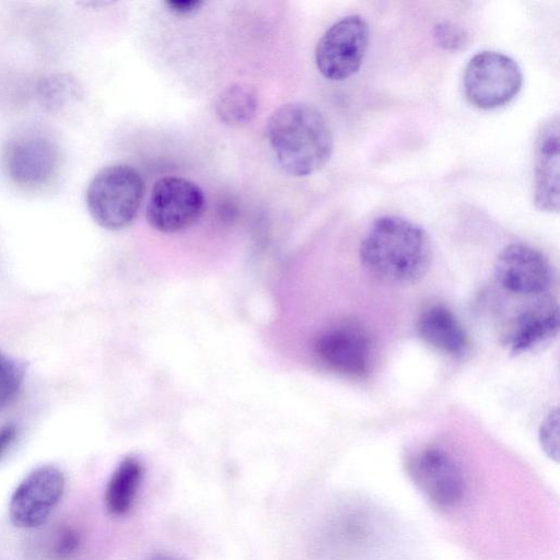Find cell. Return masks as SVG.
<instances>
[{
    "instance_id": "1",
    "label": "cell",
    "mask_w": 560,
    "mask_h": 560,
    "mask_svg": "<svg viewBox=\"0 0 560 560\" xmlns=\"http://www.w3.org/2000/svg\"><path fill=\"white\" fill-rule=\"evenodd\" d=\"M364 269L389 284H410L420 280L432 260V244L425 230L398 215L374 220L359 249Z\"/></svg>"
},
{
    "instance_id": "2",
    "label": "cell",
    "mask_w": 560,
    "mask_h": 560,
    "mask_svg": "<svg viewBox=\"0 0 560 560\" xmlns=\"http://www.w3.org/2000/svg\"><path fill=\"white\" fill-rule=\"evenodd\" d=\"M266 132L279 165L290 175L308 176L331 156L334 139L329 124L308 104L280 106L270 116Z\"/></svg>"
},
{
    "instance_id": "3",
    "label": "cell",
    "mask_w": 560,
    "mask_h": 560,
    "mask_svg": "<svg viewBox=\"0 0 560 560\" xmlns=\"http://www.w3.org/2000/svg\"><path fill=\"white\" fill-rule=\"evenodd\" d=\"M144 183L137 170L114 164L100 170L86 189L91 217L102 228L118 231L129 226L142 203Z\"/></svg>"
},
{
    "instance_id": "4",
    "label": "cell",
    "mask_w": 560,
    "mask_h": 560,
    "mask_svg": "<svg viewBox=\"0 0 560 560\" xmlns=\"http://www.w3.org/2000/svg\"><path fill=\"white\" fill-rule=\"evenodd\" d=\"M523 74L518 63L502 52L483 50L466 65L463 86L467 101L489 110L509 104L520 93Z\"/></svg>"
},
{
    "instance_id": "5",
    "label": "cell",
    "mask_w": 560,
    "mask_h": 560,
    "mask_svg": "<svg viewBox=\"0 0 560 560\" xmlns=\"http://www.w3.org/2000/svg\"><path fill=\"white\" fill-rule=\"evenodd\" d=\"M369 37V24L361 15H348L334 23L315 48L318 71L332 81L355 74L365 56Z\"/></svg>"
},
{
    "instance_id": "6",
    "label": "cell",
    "mask_w": 560,
    "mask_h": 560,
    "mask_svg": "<svg viewBox=\"0 0 560 560\" xmlns=\"http://www.w3.org/2000/svg\"><path fill=\"white\" fill-rule=\"evenodd\" d=\"M205 208V196L195 183L177 176L159 179L147 206V221L162 233H177L194 225Z\"/></svg>"
},
{
    "instance_id": "7",
    "label": "cell",
    "mask_w": 560,
    "mask_h": 560,
    "mask_svg": "<svg viewBox=\"0 0 560 560\" xmlns=\"http://www.w3.org/2000/svg\"><path fill=\"white\" fill-rule=\"evenodd\" d=\"M63 472L52 465H43L27 474L14 489L9 514L21 528L42 525L59 503L65 491Z\"/></svg>"
},
{
    "instance_id": "8",
    "label": "cell",
    "mask_w": 560,
    "mask_h": 560,
    "mask_svg": "<svg viewBox=\"0 0 560 560\" xmlns=\"http://www.w3.org/2000/svg\"><path fill=\"white\" fill-rule=\"evenodd\" d=\"M408 469L413 483L435 505L453 508L463 500L466 489L464 472L446 451L423 448L412 455Z\"/></svg>"
},
{
    "instance_id": "9",
    "label": "cell",
    "mask_w": 560,
    "mask_h": 560,
    "mask_svg": "<svg viewBox=\"0 0 560 560\" xmlns=\"http://www.w3.org/2000/svg\"><path fill=\"white\" fill-rule=\"evenodd\" d=\"M314 350L326 366L347 376L365 375L372 363L371 338L354 322H341L325 328L316 337Z\"/></svg>"
},
{
    "instance_id": "10",
    "label": "cell",
    "mask_w": 560,
    "mask_h": 560,
    "mask_svg": "<svg viewBox=\"0 0 560 560\" xmlns=\"http://www.w3.org/2000/svg\"><path fill=\"white\" fill-rule=\"evenodd\" d=\"M494 277L500 287L511 293L534 295L550 287L552 268L538 249L527 244L513 243L499 254Z\"/></svg>"
},
{
    "instance_id": "11",
    "label": "cell",
    "mask_w": 560,
    "mask_h": 560,
    "mask_svg": "<svg viewBox=\"0 0 560 560\" xmlns=\"http://www.w3.org/2000/svg\"><path fill=\"white\" fill-rule=\"evenodd\" d=\"M4 168L16 184L38 187L47 184L58 167V151L54 142L38 133H25L12 139L3 154Z\"/></svg>"
},
{
    "instance_id": "12",
    "label": "cell",
    "mask_w": 560,
    "mask_h": 560,
    "mask_svg": "<svg viewBox=\"0 0 560 560\" xmlns=\"http://www.w3.org/2000/svg\"><path fill=\"white\" fill-rule=\"evenodd\" d=\"M559 118H549L536 138L534 203L545 212L559 211Z\"/></svg>"
},
{
    "instance_id": "13",
    "label": "cell",
    "mask_w": 560,
    "mask_h": 560,
    "mask_svg": "<svg viewBox=\"0 0 560 560\" xmlns=\"http://www.w3.org/2000/svg\"><path fill=\"white\" fill-rule=\"evenodd\" d=\"M558 330V306L541 304L526 310L515 318L508 343L513 354L526 353L548 343Z\"/></svg>"
},
{
    "instance_id": "14",
    "label": "cell",
    "mask_w": 560,
    "mask_h": 560,
    "mask_svg": "<svg viewBox=\"0 0 560 560\" xmlns=\"http://www.w3.org/2000/svg\"><path fill=\"white\" fill-rule=\"evenodd\" d=\"M417 331L434 349L457 357L466 352L467 335L455 315L443 305H432L418 317Z\"/></svg>"
},
{
    "instance_id": "15",
    "label": "cell",
    "mask_w": 560,
    "mask_h": 560,
    "mask_svg": "<svg viewBox=\"0 0 560 560\" xmlns=\"http://www.w3.org/2000/svg\"><path fill=\"white\" fill-rule=\"evenodd\" d=\"M143 478V465L135 456L121 459L112 472L104 494L107 511L121 516L132 508Z\"/></svg>"
},
{
    "instance_id": "16",
    "label": "cell",
    "mask_w": 560,
    "mask_h": 560,
    "mask_svg": "<svg viewBox=\"0 0 560 560\" xmlns=\"http://www.w3.org/2000/svg\"><path fill=\"white\" fill-rule=\"evenodd\" d=\"M256 109L255 92L249 86L241 84L224 89L215 103L217 116L223 124L231 127L248 124L255 116Z\"/></svg>"
},
{
    "instance_id": "17",
    "label": "cell",
    "mask_w": 560,
    "mask_h": 560,
    "mask_svg": "<svg viewBox=\"0 0 560 560\" xmlns=\"http://www.w3.org/2000/svg\"><path fill=\"white\" fill-rule=\"evenodd\" d=\"M25 364L0 352V412L18 395L25 376Z\"/></svg>"
},
{
    "instance_id": "18",
    "label": "cell",
    "mask_w": 560,
    "mask_h": 560,
    "mask_svg": "<svg viewBox=\"0 0 560 560\" xmlns=\"http://www.w3.org/2000/svg\"><path fill=\"white\" fill-rule=\"evenodd\" d=\"M539 444L545 454L559 459V411L555 409L542 421L538 432Z\"/></svg>"
},
{
    "instance_id": "19",
    "label": "cell",
    "mask_w": 560,
    "mask_h": 560,
    "mask_svg": "<svg viewBox=\"0 0 560 560\" xmlns=\"http://www.w3.org/2000/svg\"><path fill=\"white\" fill-rule=\"evenodd\" d=\"M39 90L45 103L49 106H58L73 94L74 85L70 78L60 75L47 79Z\"/></svg>"
},
{
    "instance_id": "20",
    "label": "cell",
    "mask_w": 560,
    "mask_h": 560,
    "mask_svg": "<svg viewBox=\"0 0 560 560\" xmlns=\"http://www.w3.org/2000/svg\"><path fill=\"white\" fill-rule=\"evenodd\" d=\"M434 38L438 45L446 50H458L467 43L465 31L450 22H441L435 25Z\"/></svg>"
},
{
    "instance_id": "21",
    "label": "cell",
    "mask_w": 560,
    "mask_h": 560,
    "mask_svg": "<svg viewBox=\"0 0 560 560\" xmlns=\"http://www.w3.org/2000/svg\"><path fill=\"white\" fill-rule=\"evenodd\" d=\"M203 4L200 0H167L164 5L174 14L187 15L196 12Z\"/></svg>"
},
{
    "instance_id": "22",
    "label": "cell",
    "mask_w": 560,
    "mask_h": 560,
    "mask_svg": "<svg viewBox=\"0 0 560 560\" xmlns=\"http://www.w3.org/2000/svg\"><path fill=\"white\" fill-rule=\"evenodd\" d=\"M18 436V429L14 424H5L0 428V458L13 445Z\"/></svg>"
},
{
    "instance_id": "23",
    "label": "cell",
    "mask_w": 560,
    "mask_h": 560,
    "mask_svg": "<svg viewBox=\"0 0 560 560\" xmlns=\"http://www.w3.org/2000/svg\"><path fill=\"white\" fill-rule=\"evenodd\" d=\"M78 545V537L72 532L63 533L62 537L59 538L57 544V551L60 555H69L75 549Z\"/></svg>"
},
{
    "instance_id": "24",
    "label": "cell",
    "mask_w": 560,
    "mask_h": 560,
    "mask_svg": "<svg viewBox=\"0 0 560 560\" xmlns=\"http://www.w3.org/2000/svg\"><path fill=\"white\" fill-rule=\"evenodd\" d=\"M149 560H174V559H172L171 557L165 556V555H156V556H153L152 558H150Z\"/></svg>"
}]
</instances>
